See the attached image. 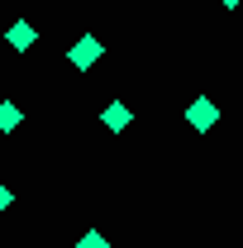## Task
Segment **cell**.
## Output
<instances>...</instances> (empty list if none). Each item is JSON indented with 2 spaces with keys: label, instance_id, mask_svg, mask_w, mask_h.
Segmentation results:
<instances>
[{
  "label": "cell",
  "instance_id": "277c9868",
  "mask_svg": "<svg viewBox=\"0 0 243 248\" xmlns=\"http://www.w3.org/2000/svg\"><path fill=\"white\" fill-rule=\"evenodd\" d=\"M5 43H10L15 53H24V48H33V43H38V29L19 19V24H10V29H5Z\"/></svg>",
  "mask_w": 243,
  "mask_h": 248
},
{
  "label": "cell",
  "instance_id": "8992f818",
  "mask_svg": "<svg viewBox=\"0 0 243 248\" xmlns=\"http://www.w3.org/2000/svg\"><path fill=\"white\" fill-rule=\"evenodd\" d=\"M76 248H110V239H105L100 229H86V234L76 239Z\"/></svg>",
  "mask_w": 243,
  "mask_h": 248
},
{
  "label": "cell",
  "instance_id": "5b68a950",
  "mask_svg": "<svg viewBox=\"0 0 243 248\" xmlns=\"http://www.w3.org/2000/svg\"><path fill=\"white\" fill-rule=\"evenodd\" d=\"M24 124V105H15V100H0V134H15Z\"/></svg>",
  "mask_w": 243,
  "mask_h": 248
},
{
  "label": "cell",
  "instance_id": "6da1fadb",
  "mask_svg": "<svg viewBox=\"0 0 243 248\" xmlns=\"http://www.w3.org/2000/svg\"><path fill=\"white\" fill-rule=\"evenodd\" d=\"M100 58H105V43H100L95 33H81V38H76V43L67 48V62H72L76 72H91Z\"/></svg>",
  "mask_w": 243,
  "mask_h": 248
},
{
  "label": "cell",
  "instance_id": "7a4b0ae2",
  "mask_svg": "<svg viewBox=\"0 0 243 248\" xmlns=\"http://www.w3.org/2000/svg\"><path fill=\"white\" fill-rule=\"evenodd\" d=\"M186 124H191L196 134H210L214 124H219V105H214L210 95H196V100L186 105Z\"/></svg>",
  "mask_w": 243,
  "mask_h": 248
},
{
  "label": "cell",
  "instance_id": "3957f363",
  "mask_svg": "<svg viewBox=\"0 0 243 248\" xmlns=\"http://www.w3.org/2000/svg\"><path fill=\"white\" fill-rule=\"evenodd\" d=\"M100 124H105V129H110V134H124V129H129V124H134V110H129V105H124V100H110V105H105V110H100Z\"/></svg>",
  "mask_w": 243,
  "mask_h": 248
},
{
  "label": "cell",
  "instance_id": "52a82bcc",
  "mask_svg": "<svg viewBox=\"0 0 243 248\" xmlns=\"http://www.w3.org/2000/svg\"><path fill=\"white\" fill-rule=\"evenodd\" d=\"M10 205H15V191H10V186L0 182V215H5V210H10Z\"/></svg>",
  "mask_w": 243,
  "mask_h": 248
},
{
  "label": "cell",
  "instance_id": "ba28073f",
  "mask_svg": "<svg viewBox=\"0 0 243 248\" xmlns=\"http://www.w3.org/2000/svg\"><path fill=\"white\" fill-rule=\"evenodd\" d=\"M219 5H229V10H234V5H243V0H219Z\"/></svg>",
  "mask_w": 243,
  "mask_h": 248
}]
</instances>
